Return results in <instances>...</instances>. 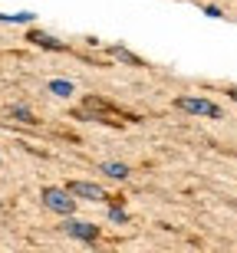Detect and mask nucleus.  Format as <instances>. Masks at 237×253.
Masks as SVG:
<instances>
[{
    "mask_svg": "<svg viewBox=\"0 0 237 253\" xmlns=\"http://www.w3.org/2000/svg\"><path fill=\"white\" fill-rule=\"evenodd\" d=\"M43 201H47L53 211H59V214H69V211H73V204H76L66 191H56V188H49L47 194H43Z\"/></svg>",
    "mask_w": 237,
    "mask_h": 253,
    "instance_id": "1",
    "label": "nucleus"
},
{
    "mask_svg": "<svg viewBox=\"0 0 237 253\" xmlns=\"http://www.w3.org/2000/svg\"><path fill=\"white\" fill-rule=\"evenodd\" d=\"M181 109H188V112H208V115H221L218 109H214V105L211 102H201V99H181Z\"/></svg>",
    "mask_w": 237,
    "mask_h": 253,
    "instance_id": "2",
    "label": "nucleus"
},
{
    "mask_svg": "<svg viewBox=\"0 0 237 253\" xmlns=\"http://www.w3.org/2000/svg\"><path fill=\"white\" fill-rule=\"evenodd\" d=\"M66 230H69V234H76V237H86V240H89V237H95V227L93 224H76V220H69Z\"/></svg>",
    "mask_w": 237,
    "mask_h": 253,
    "instance_id": "3",
    "label": "nucleus"
},
{
    "mask_svg": "<svg viewBox=\"0 0 237 253\" xmlns=\"http://www.w3.org/2000/svg\"><path fill=\"white\" fill-rule=\"evenodd\" d=\"M73 194H83V197H93V201H102V191L93 188V184H73Z\"/></svg>",
    "mask_w": 237,
    "mask_h": 253,
    "instance_id": "4",
    "label": "nucleus"
},
{
    "mask_svg": "<svg viewBox=\"0 0 237 253\" xmlns=\"http://www.w3.org/2000/svg\"><path fill=\"white\" fill-rule=\"evenodd\" d=\"M105 174H112V178H125L129 171H125L122 165H105Z\"/></svg>",
    "mask_w": 237,
    "mask_h": 253,
    "instance_id": "5",
    "label": "nucleus"
},
{
    "mask_svg": "<svg viewBox=\"0 0 237 253\" xmlns=\"http://www.w3.org/2000/svg\"><path fill=\"white\" fill-rule=\"evenodd\" d=\"M49 89H53V92H59V95H69V92H73V85H69V83H53Z\"/></svg>",
    "mask_w": 237,
    "mask_h": 253,
    "instance_id": "6",
    "label": "nucleus"
}]
</instances>
